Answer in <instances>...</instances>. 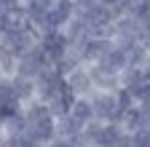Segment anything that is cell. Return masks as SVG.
Masks as SVG:
<instances>
[{
  "label": "cell",
  "instance_id": "obj_9",
  "mask_svg": "<svg viewBox=\"0 0 150 147\" xmlns=\"http://www.w3.org/2000/svg\"><path fill=\"white\" fill-rule=\"evenodd\" d=\"M3 80H8V78H6V72H3V67H0V83H3Z\"/></svg>",
  "mask_w": 150,
  "mask_h": 147
},
{
  "label": "cell",
  "instance_id": "obj_5",
  "mask_svg": "<svg viewBox=\"0 0 150 147\" xmlns=\"http://www.w3.org/2000/svg\"><path fill=\"white\" fill-rule=\"evenodd\" d=\"M38 147H48L56 136V118L54 115H48V118H43V120H38V123H30L27 126V131H24Z\"/></svg>",
  "mask_w": 150,
  "mask_h": 147
},
{
  "label": "cell",
  "instance_id": "obj_3",
  "mask_svg": "<svg viewBox=\"0 0 150 147\" xmlns=\"http://www.w3.org/2000/svg\"><path fill=\"white\" fill-rule=\"evenodd\" d=\"M78 16H81V11H78V6H75V0H56V3L48 8L46 32H62V30H67L75 19H78Z\"/></svg>",
  "mask_w": 150,
  "mask_h": 147
},
{
  "label": "cell",
  "instance_id": "obj_6",
  "mask_svg": "<svg viewBox=\"0 0 150 147\" xmlns=\"http://www.w3.org/2000/svg\"><path fill=\"white\" fill-rule=\"evenodd\" d=\"M78 126H88V123H94V107H91V99L88 96H75V102H72V107H70V113H67Z\"/></svg>",
  "mask_w": 150,
  "mask_h": 147
},
{
  "label": "cell",
  "instance_id": "obj_1",
  "mask_svg": "<svg viewBox=\"0 0 150 147\" xmlns=\"http://www.w3.org/2000/svg\"><path fill=\"white\" fill-rule=\"evenodd\" d=\"M94 107V120L99 123H121V99H118V88L115 91H94L88 96Z\"/></svg>",
  "mask_w": 150,
  "mask_h": 147
},
{
  "label": "cell",
  "instance_id": "obj_7",
  "mask_svg": "<svg viewBox=\"0 0 150 147\" xmlns=\"http://www.w3.org/2000/svg\"><path fill=\"white\" fill-rule=\"evenodd\" d=\"M48 147H81V142H75V139H64V136H56Z\"/></svg>",
  "mask_w": 150,
  "mask_h": 147
},
{
  "label": "cell",
  "instance_id": "obj_10",
  "mask_svg": "<svg viewBox=\"0 0 150 147\" xmlns=\"http://www.w3.org/2000/svg\"><path fill=\"white\" fill-rule=\"evenodd\" d=\"M123 3H129V6H134V3H139V0H123Z\"/></svg>",
  "mask_w": 150,
  "mask_h": 147
},
{
  "label": "cell",
  "instance_id": "obj_8",
  "mask_svg": "<svg viewBox=\"0 0 150 147\" xmlns=\"http://www.w3.org/2000/svg\"><path fill=\"white\" fill-rule=\"evenodd\" d=\"M75 6H78L81 13H86V11H91L94 6H99V0H75Z\"/></svg>",
  "mask_w": 150,
  "mask_h": 147
},
{
  "label": "cell",
  "instance_id": "obj_2",
  "mask_svg": "<svg viewBox=\"0 0 150 147\" xmlns=\"http://www.w3.org/2000/svg\"><path fill=\"white\" fill-rule=\"evenodd\" d=\"M88 67L97 72V75H102V78H112V80L121 83V75L129 70V51L121 48V46H112L97 64H88Z\"/></svg>",
  "mask_w": 150,
  "mask_h": 147
},
{
  "label": "cell",
  "instance_id": "obj_4",
  "mask_svg": "<svg viewBox=\"0 0 150 147\" xmlns=\"http://www.w3.org/2000/svg\"><path fill=\"white\" fill-rule=\"evenodd\" d=\"M64 83H67V88L72 91L75 96H91L94 91V80H91V72H88V67L86 64H78L75 70H70L67 75H64Z\"/></svg>",
  "mask_w": 150,
  "mask_h": 147
}]
</instances>
